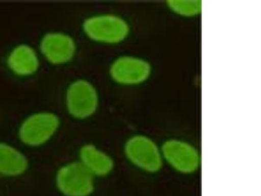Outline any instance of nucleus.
Masks as SVG:
<instances>
[{"instance_id": "nucleus-1", "label": "nucleus", "mask_w": 261, "mask_h": 196, "mask_svg": "<svg viewBox=\"0 0 261 196\" xmlns=\"http://www.w3.org/2000/svg\"><path fill=\"white\" fill-rule=\"evenodd\" d=\"M81 30L90 41L106 45L123 43L130 31L129 24L124 18L111 13L87 16L82 22Z\"/></svg>"}, {"instance_id": "nucleus-2", "label": "nucleus", "mask_w": 261, "mask_h": 196, "mask_svg": "<svg viewBox=\"0 0 261 196\" xmlns=\"http://www.w3.org/2000/svg\"><path fill=\"white\" fill-rule=\"evenodd\" d=\"M61 125V119L55 112H35L25 116L20 122L17 130L18 140L29 148H39L54 138Z\"/></svg>"}, {"instance_id": "nucleus-3", "label": "nucleus", "mask_w": 261, "mask_h": 196, "mask_svg": "<svg viewBox=\"0 0 261 196\" xmlns=\"http://www.w3.org/2000/svg\"><path fill=\"white\" fill-rule=\"evenodd\" d=\"M99 103L96 86L88 79H76L65 90V109L74 120H86L92 117L99 109Z\"/></svg>"}, {"instance_id": "nucleus-4", "label": "nucleus", "mask_w": 261, "mask_h": 196, "mask_svg": "<svg viewBox=\"0 0 261 196\" xmlns=\"http://www.w3.org/2000/svg\"><path fill=\"white\" fill-rule=\"evenodd\" d=\"M123 153L130 164L147 174H156L164 165L161 146L146 135L129 137L123 146Z\"/></svg>"}, {"instance_id": "nucleus-5", "label": "nucleus", "mask_w": 261, "mask_h": 196, "mask_svg": "<svg viewBox=\"0 0 261 196\" xmlns=\"http://www.w3.org/2000/svg\"><path fill=\"white\" fill-rule=\"evenodd\" d=\"M55 184L63 196H91L95 190V178L77 162L64 163L57 169Z\"/></svg>"}, {"instance_id": "nucleus-6", "label": "nucleus", "mask_w": 261, "mask_h": 196, "mask_svg": "<svg viewBox=\"0 0 261 196\" xmlns=\"http://www.w3.org/2000/svg\"><path fill=\"white\" fill-rule=\"evenodd\" d=\"M163 162L179 174L192 175L199 169L201 157L192 143L182 139L166 140L162 146Z\"/></svg>"}, {"instance_id": "nucleus-7", "label": "nucleus", "mask_w": 261, "mask_h": 196, "mask_svg": "<svg viewBox=\"0 0 261 196\" xmlns=\"http://www.w3.org/2000/svg\"><path fill=\"white\" fill-rule=\"evenodd\" d=\"M75 39L68 33L60 31L46 32L39 42V53L49 64L62 66L69 64L77 54Z\"/></svg>"}, {"instance_id": "nucleus-8", "label": "nucleus", "mask_w": 261, "mask_h": 196, "mask_svg": "<svg viewBox=\"0 0 261 196\" xmlns=\"http://www.w3.org/2000/svg\"><path fill=\"white\" fill-rule=\"evenodd\" d=\"M151 72L152 68L148 60L132 55L116 58L109 69L111 80L124 86L142 85L150 78Z\"/></svg>"}, {"instance_id": "nucleus-9", "label": "nucleus", "mask_w": 261, "mask_h": 196, "mask_svg": "<svg viewBox=\"0 0 261 196\" xmlns=\"http://www.w3.org/2000/svg\"><path fill=\"white\" fill-rule=\"evenodd\" d=\"M40 54L30 44L19 43L9 53L6 64L9 71L20 78H29L39 71Z\"/></svg>"}, {"instance_id": "nucleus-10", "label": "nucleus", "mask_w": 261, "mask_h": 196, "mask_svg": "<svg viewBox=\"0 0 261 196\" xmlns=\"http://www.w3.org/2000/svg\"><path fill=\"white\" fill-rule=\"evenodd\" d=\"M79 162L95 179L110 176L115 167L112 156L94 143H85L80 147Z\"/></svg>"}, {"instance_id": "nucleus-11", "label": "nucleus", "mask_w": 261, "mask_h": 196, "mask_svg": "<svg viewBox=\"0 0 261 196\" xmlns=\"http://www.w3.org/2000/svg\"><path fill=\"white\" fill-rule=\"evenodd\" d=\"M29 158L17 147L0 141V177L18 178L29 171Z\"/></svg>"}, {"instance_id": "nucleus-12", "label": "nucleus", "mask_w": 261, "mask_h": 196, "mask_svg": "<svg viewBox=\"0 0 261 196\" xmlns=\"http://www.w3.org/2000/svg\"><path fill=\"white\" fill-rule=\"evenodd\" d=\"M167 4L172 12L184 17H194L202 12V2L199 0H170Z\"/></svg>"}]
</instances>
